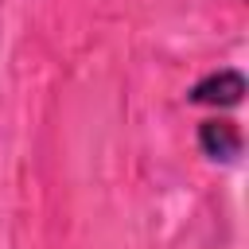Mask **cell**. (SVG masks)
Here are the masks:
<instances>
[{"label": "cell", "mask_w": 249, "mask_h": 249, "mask_svg": "<svg viewBox=\"0 0 249 249\" xmlns=\"http://www.w3.org/2000/svg\"><path fill=\"white\" fill-rule=\"evenodd\" d=\"M241 97H245V78H241L237 70L206 74V78L191 89V101H198V105H218V109H233Z\"/></svg>", "instance_id": "cell-1"}, {"label": "cell", "mask_w": 249, "mask_h": 249, "mask_svg": "<svg viewBox=\"0 0 249 249\" xmlns=\"http://www.w3.org/2000/svg\"><path fill=\"white\" fill-rule=\"evenodd\" d=\"M198 148H202V156L230 163V160H237V152H241V132H237V124L226 121V117L202 121V124H198Z\"/></svg>", "instance_id": "cell-2"}]
</instances>
